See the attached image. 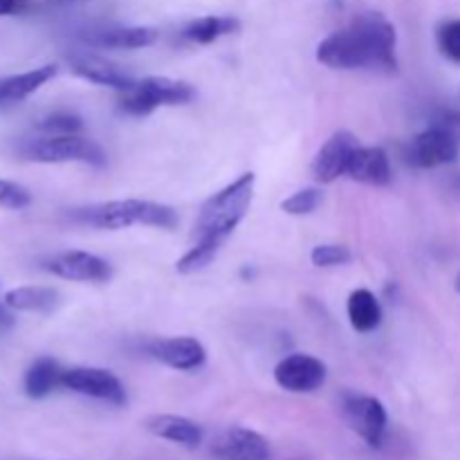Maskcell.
Instances as JSON below:
<instances>
[{
    "label": "cell",
    "mask_w": 460,
    "mask_h": 460,
    "mask_svg": "<svg viewBox=\"0 0 460 460\" xmlns=\"http://www.w3.org/2000/svg\"><path fill=\"white\" fill-rule=\"evenodd\" d=\"M431 124H438L440 128L447 130V133L452 135V137L460 144V112H454V111L438 112V115L434 117V121H431Z\"/></svg>",
    "instance_id": "28"
},
{
    "label": "cell",
    "mask_w": 460,
    "mask_h": 460,
    "mask_svg": "<svg viewBox=\"0 0 460 460\" xmlns=\"http://www.w3.org/2000/svg\"><path fill=\"white\" fill-rule=\"evenodd\" d=\"M254 173H243L225 189L209 198L200 207V214L196 220V243H207L218 250L227 243L234 229L241 225L250 211L252 198H254Z\"/></svg>",
    "instance_id": "2"
},
{
    "label": "cell",
    "mask_w": 460,
    "mask_h": 460,
    "mask_svg": "<svg viewBox=\"0 0 460 460\" xmlns=\"http://www.w3.org/2000/svg\"><path fill=\"white\" fill-rule=\"evenodd\" d=\"M322 200L323 196L319 189H301V191L292 193L290 198H286V200L281 202V209L290 216H308L322 205Z\"/></svg>",
    "instance_id": "24"
},
{
    "label": "cell",
    "mask_w": 460,
    "mask_h": 460,
    "mask_svg": "<svg viewBox=\"0 0 460 460\" xmlns=\"http://www.w3.org/2000/svg\"><path fill=\"white\" fill-rule=\"evenodd\" d=\"M21 155L39 164H66L81 162L90 166H106V151L94 139L84 135H45L22 144Z\"/></svg>",
    "instance_id": "4"
},
{
    "label": "cell",
    "mask_w": 460,
    "mask_h": 460,
    "mask_svg": "<svg viewBox=\"0 0 460 460\" xmlns=\"http://www.w3.org/2000/svg\"><path fill=\"white\" fill-rule=\"evenodd\" d=\"M81 128H84L81 119L70 112H57L40 121V130L48 135H79Z\"/></svg>",
    "instance_id": "27"
},
{
    "label": "cell",
    "mask_w": 460,
    "mask_h": 460,
    "mask_svg": "<svg viewBox=\"0 0 460 460\" xmlns=\"http://www.w3.org/2000/svg\"><path fill=\"white\" fill-rule=\"evenodd\" d=\"M148 353L175 371H196L205 364L207 350L196 337H166L148 344Z\"/></svg>",
    "instance_id": "14"
},
{
    "label": "cell",
    "mask_w": 460,
    "mask_h": 460,
    "mask_svg": "<svg viewBox=\"0 0 460 460\" xmlns=\"http://www.w3.org/2000/svg\"><path fill=\"white\" fill-rule=\"evenodd\" d=\"M63 389L72 391V394L85 395V398L102 400V402L115 404L121 407L126 404V389L119 382L115 373L106 371V368L94 367H76L67 368L61 376Z\"/></svg>",
    "instance_id": "8"
},
{
    "label": "cell",
    "mask_w": 460,
    "mask_h": 460,
    "mask_svg": "<svg viewBox=\"0 0 460 460\" xmlns=\"http://www.w3.org/2000/svg\"><path fill=\"white\" fill-rule=\"evenodd\" d=\"M211 456L216 460H270L272 454L259 431L232 427L211 443Z\"/></svg>",
    "instance_id": "12"
},
{
    "label": "cell",
    "mask_w": 460,
    "mask_h": 460,
    "mask_svg": "<svg viewBox=\"0 0 460 460\" xmlns=\"http://www.w3.org/2000/svg\"><path fill=\"white\" fill-rule=\"evenodd\" d=\"M27 7V0H0V16H13Z\"/></svg>",
    "instance_id": "29"
},
{
    "label": "cell",
    "mask_w": 460,
    "mask_h": 460,
    "mask_svg": "<svg viewBox=\"0 0 460 460\" xmlns=\"http://www.w3.org/2000/svg\"><path fill=\"white\" fill-rule=\"evenodd\" d=\"M460 155V144L438 124H429L422 133L409 139L402 157L413 169H436V166L452 164Z\"/></svg>",
    "instance_id": "6"
},
{
    "label": "cell",
    "mask_w": 460,
    "mask_h": 460,
    "mask_svg": "<svg viewBox=\"0 0 460 460\" xmlns=\"http://www.w3.org/2000/svg\"><path fill=\"white\" fill-rule=\"evenodd\" d=\"M346 175L355 182L371 184V187H386L394 180L389 155L380 146H358L349 162Z\"/></svg>",
    "instance_id": "15"
},
{
    "label": "cell",
    "mask_w": 460,
    "mask_h": 460,
    "mask_svg": "<svg viewBox=\"0 0 460 460\" xmlns=\"http://www.w3.org/2000/svg\"><path fill=\"white\" fill-rule=\"evenodd\" d=\"M12 323V314H9L7 305H0V326H9Z\"/></svg>",
    "instance_id": "30"
},
{
    "label": "cell",
    "mask_w": 460,
    "mask_h": 460,
    "mask_svg": "<svg viewBox=\"0 0 460 460\" xmlns=\"http://www.w3.org/2000/svg\"><path fill=\"white\" fill-rule=\"evenodd\" d=\"M63 368L57 359L39 358L25 373V394L31 400H43L52 394L57 386H61Z\"/></svg>",
    "instance_id": "20"
},
{
    "label": "cell",
    "mask_w": 460,
    "mask_h": 460,
    "mask_svg": "<svg viewBox=\"0 0 460 460\" xmlns=\"http://www.w3.org/2000/svg\"><path fill=\"white\" fill-rule=\"evenodd\" d=\"M350 326L358 332H373L382 323V305L371 290H355L349 296Z\"/></svg>",
    "instance_id": "21"
},
{
    "label": "cell",
    "mask_w": 460,
    "mask_h": 460,
    "mask_svg": "<svg viewBox=\"0 0 460 460\" xmlns=\"http://www.w3.org/2000/svg\"><path fill=\"white\" fill-rule=\"evenodd\" d=\"M196 99V88L187 81L171 76H146L135 81L128 90H121L119 108L128 115H151L160 106H184Z\"/></svg>",
    "instance_id": "5"
},
{
    "label": "cell",
    "mask_w": 460,
    "mask_h": 460,
    "mask_svg": "<svg viewBox=\"0 0 460 460\" xmlns=\"http://www.w3.org/2000/svg\"><path fill=\"white\" fill-rule=\"evenodd\" d=\"M57 66H40L34 70L21 72V75H12L0 79V106H12V103L22 102L36 90L43 88L48 81L57 76Z\"/></svg>",
    "instance_id": "16"
},
{
    "label": "cell",
    "mask_w": 460,
    "mask_h": 460,
    "mask_svg": "<svg viewBox=\"0 0 460 460\" xmlns=\"http://www.w3.org/2000/svg\"><path fill=\"white\" fill-rule=\"evenodd\" d=\"M146 429L157 438L182 445L187 449L200 447L202 438H205L202 427L182 416H153L146 420Z\"/></svg>",
    "instance_id": "17"
},
{
    "label": "cell",
    "mask_w": 460,
    "mask_h": 460,
    "mask_svg": "<svg viewBox=\"0 0 460 460\" xmlns=\"http://www.w3.org/2000/svg\"><path fill=\"white\" fill-rule=\"evenodd\" d=\"M61 3H79V0H61Z\"/></svg>",
    "instance_id": "31"
},
{
    "label": "cell",
    "mask_w": 460,
    "mask_h": 460,
    "mask_svg": "<svg viewBox=\"0 0 460 460\" xmlns=\"http://www.w3.org/2000/svg\"><path fill=\"white\" fill-rule=\"evenodd\" d=\"M358 137L353 133H349V130H337V133H332L313 160L314 180L322 184H331L340 175H346L350 157L358 151Z\"/></svg>",
    "instance_id": "11"
},
{
    "label": "cell",
    "mask_w": 460,
    "mask_h": 460,
    "mask_svg": "<svg viewBox=\"0 0 460 460\" xmlns=\"http://www.w3.org/2000/svg\"><path fill=\"white\" fill-rule=\"evenodd\" d=\"M398 34L389 18L377 12L359 13L349 27L323 39L317 61L332 70H386L398 67Z\"/></svg>",
    "instance_id": "1"
},
{
    "label": "cell",
    "mask_w": 460,
    "mask_h": 460,
    "mask_svg": "<svg viewBox=\"0 0 460 460\" xmlns=\"http://www.w3.org/2000/svg\"><path fill=\"white\" fill-rule=\"evenodd\" d=\"M84 39L97 48L139 49L155 43L157 31L153 27H106V30L88 31Z\"/></svg>",
    "instance_id": "18"
},
{
    "label": "cell",
    "mask_w": 460,
    "mask_h": 460,
    "mask_svg": "<svg viewBox=\"0 0 460 460\" xmlns=\"http://www.w3.org/2000/svg\"><path fill=\"white\" fill-rule=\"evenodd\" d=\"M70 67L76 76L90 81V84L108 85L115 90H128L135 84L133 75L126 67L117 66L111 58H103L93 52H79L70 58Z\"/></svg>",
    "instance_id": "13"
},
{
    "label": "cell",
    "mask_w": 460,
    "mask_h": 460,
    "mask_svg": "<svg viewBox=\"0 0 460 460\" xmlns=\"http://www.w3.org/2000/svg\"><path fill=\"white\" fill-rule=\"evenodd\" d=\"M328 377V368L322 359L305 353H292L283 358L274 368V380L290 394H313L322 389Z\"/></svg>",
    "instance_id": "9"
},
{
    "label": "cell",
    "mask_w": 460,
    "mask_h": 460,
    "mask_svg": "<svg viewBox=\"0 0 460 460\" xmlns=\"http://www.w3.org/2000/svg\"><path fill=\"white\" fill-rule=\"evenodd\" d=\"M436 40H438L440 54L460 66V18L445 21L436 31Z\"/></svg>",
    "instance_id": "23"
},
{
    "label": "cell",
    "mask_w": 460,
    "mask_h": 460,
    "mask_svg": "<svg viewBox=\"0 0 460 460\" xmlns=\"http://www.w3.org/2000/svg\"><path fill=\"white\" fill-rule=\"evenodd\" d=\"M61 296L54 288H40V286H27L9 290L4 295V305L9 310H18V313H52L58 305Z\"/></svg>",
    "instance_id": "19"
},
{
    "label": "cell",
    "mask_w": 460,
    "mask_h": 460,
    "mask_svg": "<svg viewBox=\"0 0 460 460\" xmlns=\"http://www.w3.org/2000/svg\"><path fill=\"white\" fill-rule=\"evenodd\" d=\"M241 27V22L232 16H205V18H198V21H191L180 36L189 43H196V45H209L214 40H218L220 36H227L234 34V31Z\"/></svg>",
    "instance_id": "22"
},
{
    "label": "cell",
    "mask_w": 460,
    "mask_h": 460,
    "mask_svg": "<svg viewBox=\"0 0 460 460\" xmlns=\"http://www.w3.org/2000/svg\"><path fill=\"white\" fill-rule=\"evenodd\" d=\"M341 411H344V418L350 425V429H353L368 447H382L386 436V425H389V416H386V409L380 400L373 398V395L349 394L344 395Z\"/></svg>",
    "instance_id": "7"
},
{
    "label": "cell",
    "mask_w": 460,
    "mask_h": 460,
    "mask_svg": "<svg viewBox=\"0 0 460 460\" xmlns=\"http://www.w3.org/2000/svg\"><path fill=\"white\" fill-rule=\"evenodd\" d=\"M31 205V193L22 184L0 180V209H25Z\"/></svg>",
    "instance_id": "26"
},
{
    "label": "cell",
    "mask_w": 460,
    "mask_h": 460,
    "mask_svg": "<svg viewBox=\"0 0 460 460\" xmlns=\"http://www.w3.org/2000/svg\"><path fill=\"white\" fill-rule=\"evenodd\" d=\"M458 290H460V277H458Z\"/></svg>",
    "instance_id": "32"
},
{
    "label": "cell",
    "mask_w": 460,
    "mask_h": 460,
    "mask_svg": "<svg viewBox=\"0 0 460 460\" xmlns=\"http://www.w3.org/2000/svg\"><path fill=\"white\" fill-rule=\"evenodd\" d=\"M49 274L66 281L106 283L112 277V268L106 259L90 252H63L45 263Z\"/></svg>",
    "instance_id": "10"
},
{
    "label": "cell",
    "mask_w": 460,
    "mask_h": 460,
    "mask_svg": "<svg viewBox=\"0 0 460 460\" xmlns=\"http://www.w3.org/2000/svg\"><path fill=\"white\" fill-rule=\"evenodd\" d=\"M310 261L317 268H340V265H349L353 261V254L346 245H335V243H323L317 245L310 254Z\"/></svg>",
    "instance_id": "25"
},
{
    "label": "cell",
    "mask_w": 460,
    "mask_h": 460,
    "mask_svg": "<svg viewBox=\"0 0 460 460\" xmlns=\"http://www.w3.org/2000/svg\"><path fill=\"white\" fill-rule=\"evenodd\" d=\"M72 220L94 229H108V232H119V229L133 227V225L173 229L180 223L173 207L151 200H135V198L81 207V209L72 211Z\"/></svg>",
    "instance_id": "3"
}]
</instances>
